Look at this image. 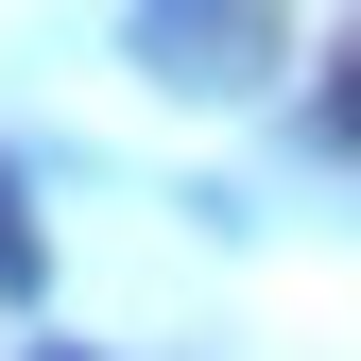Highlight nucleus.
I'll return each instance as SVG.
<instances>
[{"label":"nucleus","instance_id":"1","mask_svg":"<svg viewBox=\"0 0 361 361\" xmlns=\"http://www.w3.org/2000/svg\"><path fill=\"white\" fill-rule=\"evenodd\" d=\"M138 69L224 104V86H258V69H276V18H258V0H138Z\"/></svg>","mask_w":361,"mask_h":361},{"label":"nucleus","instance_id":"2","mask_svg":"<svg viewBox=\"0 0 361 361\" xmlns=\"http://www.w3.org/2000/svg\"><path fill=\"white\" fill-rule=\"evenodd\" d=\"M327 138H361V35L327 52Z\"/></svg>","mask_w":361,"mask_h":361},{"label":"nucleus","instance_id":"3","mask_svg":"<svg viewBox=\"0 0 361 361\" xmlns=\"http://www.w3.org/2000/svg\"><path fill=\"white\" fill-rule=\"evenodd\" d=\"M0 207H18V172H0Z\"/></svg>","mask_w":361,"mask_h":361},{"label":"nucleus","instance_id":"4","mask_svg":"<svg viewBox=\"0 0 361 361\" xmlns=\"http://www.w3.org/2000/svg\"><path fill=\"white\" fill-rule=\"evenodd\" d=\"M35 361H69V344H35Z\"/></svg>","mask_w":361,"mask_h":361}]
</instances>
